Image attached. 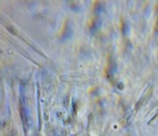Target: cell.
I'll return each instance as SVG.
<instances>
[{"mask_svg":"<svg viewBox=\"0 0 158 136\" xmlns=\"http://www.w3.org/2000/svg\"><path fill=\"white\" fill-rule=\"evenodd\" d=\"M72 33V28L70 26L69 23L68 22H66L65 23L64 27V31L62 33V39L63 40H66L68 38H69Z\"/></svg>","mask_w":158,"mask_h":136,"instance_id":"cell-1","label":"cell"},{"mask_svg":"<svg viewBox=\"0 0 158 136\" xmlns=\"http://www.w3.org/2000/svg\"><path fill=\"white\" fill-rule=\"evenodd\" d=\"M101 25V20H100L99 18H94L93 20H92V22H91L90 26V31L93 32L95 31L96 29H98L100 26Z\"/></svg>","mask_w":158,"mask_h":136,"instance_id":"cell-2","label":"cell"}]
</instances>
